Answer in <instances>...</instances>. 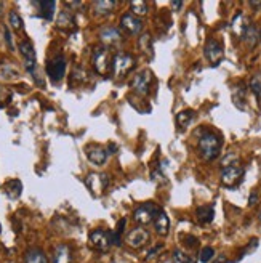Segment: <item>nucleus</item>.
<instances>
[{"mask_svg": "<svg viewBox=\"0 0 261 263\" xmlns=\"http://www.w3.org/2000/svg\"><path fill=\"white\" fill-rule=\"evenodd\" d=\"M72 23H74V19H72V16L69 15V13H61L59 15V18H58V26L59 28H66V26H72Z\"/></svg>", "mask_w": 261, "mask_h": 263, "instance_id": "473e14b6", "label": "nucleus"}, {"mask_svg": "<svg viewBox=\"0 0 261 263\" xmlns=\"http://www.w3.org/2000/svg\"><path fill=\"white\" fill-rule=\"evenodd\" d=\"M171 5H173V8H181V6H183V2H171Z\"/></svg>", "mask_w": 261, "mask_h": 263, "instance_id": "58836bf2", "label": "nucleus"}, {"mask_svg": "<svg viewBox=\"0 0 261 263\" xmlns=\"http://www.w3.org/2000/svg\"><path fill=\"white\" fill-rule=\"evenodd\" d=\"M245 21V18H244V15L242 13H239V15H236V18L232 19V23H231V26H232V31H234L237 36H242V32L245 31V28L249 24L247 23H244Z\"/></svg>", "mask_w": 261, "mask_h": 263, "instance_id": "a878e982", "label": "nucleus"}, {"mask_svg": "<svg viewBox=\"0 0 261 263\" xmlns=\"http://www.w3.org/2000/svg\"><path fill=\"white\" fill-rule=\"evenodd\" d=\"M257 201H258V193H257V191H253V193L250 194L249 206H255V204H257Z\"/></svg>", "mask_w": 261, "mask_h": 263, "instance_id": "e433bc0d", "label": "nucleus"}, {"mask_svg": "<svg viewBox=\"0 0 261 263\" xmlns=\"http://www.w3.org/2000/svg\"><path fill=\"white\" fill-rule=\"evenodd\" d=\"M240 39H242L247 45H250V47L255 45L257 40L260 39V32H258V29H257V26H253V24L247 26L245 31L242 32V36H240Z\"/></svg>", "mask_w": 261, "mask_h": 263, "instance_id": "aec40b11", "label": "nucleus"}, {"mask_svg": "<svg viewBox=\"0 0 261 263\" xmlns=\"http://www.w3.org/2000/svg\"><path fill=\"white\" fill-rule=\"evenodd\" d=\"M85 183H87V186L90 188L92 191H103V190H106L107 188V185H109V177L107 175H104V173H101V175H98V173H90L87 177V180H85Z\"/></svg>", "mask_w": 261, "mask_h": 263, "instance_id": "ddd939ff", "label": "nucleus"}, {"mask_svg": "<svg viewBox=\"0 0 261 263\" xmlns=\"http://www.w3.org/2000/svg\"><path fill=\"white\" fill-rule=\"evenodd\" d=\"M213 263H228V259H226V255H218V259Z\"/></svg>", "mask_w": 261, "mask_h": 263, "instance_id": "4c0bfd02", "label": "nucleus"}, {"mask_svg": "<svg viewBox=\"0 0 261 263\" xmlns=\"http://www.w3.org/2000/svg\"><path fill=\"white\" fill-rule=\"evenodd\" d=\"M151 84H153V72L146 69V71H141L140 74H136L132 82V87L140 95H148L151 90Z\"/></svg>", "mask_w": 261, "mask_h": 263, "instance_id": "6e6552de", "label": "nucleus"}, {"mask_svg": "<svg viewBox=\"0 0 261 263\" xmlns=\"http://www.w3.org/2000/svg\"><path fill=\"white\" fill-rule=\"evenodd\" d=\"M260 40H261V32H260Z\"/></svg>", "mask_w": 261, "mask_h": 263, "instance_id": "79ce46f5", "label": "nucleus"}, {"mask_svg": "<svg viewBox=\"0 0 261 263\" xmlns=\"http://www.w3.org/2000/svg\"><path fill=\"white\" fill-rule=\"evenodd\" d=\"M160 212V209L157 207L154 202H143L138 207L135 209L133 212V218L138 225L141 226H146L149 223H153L156 215Z\"/></svg>", "mask_w": 261, "mask_h": 263, "instance_id": "7ed1b4c3", "label": "nucleus"}, {"mask_svg": "<svg viewBox=\"0 0 261 263\" xmlns=\"http://www.w3.org/2000/svg\"><path fill=\"white\" fill-rule=\"evenodd\" d=\"M24 263H48V259L44 254V251H40V249H31L26 254Z\"/></svg>", "mask_w": 261, "mask_h": 263, "instance_id": "5701e85b", "label": "nucleus"}, {"mask_svg": "<svg viewBox=\"0 0 261 263\" xmlns=\"http://www.w3.org/2000/svg\"><path fill=\"white\" fill-rule=\"evenodd\" d=\"M242 177H244V168L239 165V162L234 165L224 167L221 170V183L228 188L237 186L242 181Z\"/></svg>", "mask_w": 261, "mask_h": 263, "instance_id": "39448f33", "label": "nucleus"}, {"mask_svg": "<svg viewBox=\"0 0 261 263\" xmlns=\"http://www.w3.org/2000/svg\"><path fill=\"white\" fill-rule=\"evenodd\" d=\"M100 37L103 42H106L109 45H112L115 42H119V40L122 39V34L117 28H112V26H107V28L104 29H101L100 32Z\"/></svg>", "mask_w": 261, "mask_h": 263, "instance_id": "f3484780", "label": "nucleus"}, {"mask_svg": "<svg viewBox=\"0 0 261 263\" xmlns=\"http://www.w3.org/2000/svg\"><path fill=\"white\" fill-rule=\"evenodd\" d=\"M153 223H154V228H156V233L159 236H167L168 234V231H170V218L163 210H160L159 213L156 215Z\"/></svg>", "mask_w": 261, "mask_h": 263, "instance_id": "2eb2a0df", "label": "nucleus"}, {"mask_svg": "<svg viewBox=\"0 0 261 263\" xmlns=\"http://www.w3.org/2000/svg\"><path fill=\"white\" fill-rule=\"evenodd\" d=\"M19 52H21V55L24 56L26 69L31 74H34L36 72V50H34L32 44L29 40H23V42L19 44Z\"/></svg>", "mask_w": 261, "mask_h": 263, "instance_id": "9b49d317", "label": "nucleus"}, {"mask_svg": "<svg viewBox=\"0 0 261 263\" xmlns=\"http://www.w3.org/2000/svg\"><path fill=\"white\" fill-rule=\"evenodd\" d=\"M162 251V244H159V246H156V247H153L149 251V254H148V260H151V259H154V257H157V252H160Z\"/></svg>", "mask_w": 261, "mask_h": 263, "instance_id": "c9c22d12", "label": "nucleus"}, {"mask_svg": "<svg viewBox=\"0 0 261 263\" xmlns=\"http://www.w3.org/2000/svg\"><path fill=\"white\" fill-rule=\"evenodd\" d=\"M204 53H205V58L209 59L211 66H218L223 61V56H224L223 45H221V42H218L216 39L207 40V44H205V47H204Z\"/></svg>", "mask_w": 261, "mask_h": 263, "instance_id": "20e7f679", "label": "nucleus"}, {"mask_svg": "<svg viewBox=\"0 0 261 263\" xmlns=\"http://www.w3.org/2000/svg\"><path fill=\"white\" fill-rule=\"evenodd\" d=\"M72 262V251L67 244H59L54 249L53 263H71Z\"/></svg>", "mask_w": 261, "mask_h": 263, "instance_id": "dca6fc26", "label": "nucleus"}, {"mask_svg": "<svg viewBox=\"0 0 261 263\" xmlns=\"http://www.w3.org/2000/svg\"><path fill=\"white\" fill-rule=\"evenodd\" d=\"M135 61H133V56L128 55V53H117V55L114 56V61H112V71L115 76H122V74H127L130 69L133 67Z\"/></svg>", "mask_w": 261, "mask_h": 263, "instance_id": "0eeeda50", "label": "nucleus"}, {"mask_svg": "<svg viewBox=\"0 0 261 263\" xmlns=\"http://www.w3.org/2000/svg\"><path fill=\"white\" fill-rule=\"evenodd\" d=\"M47 74L53 82H59L66 74V59H64V56L59 55L56 58L50 59V61L47 63Z\"/></svg>", "mask_w": 261, "mask_h": 263, "instance_id": "423d86ee", "label": "nucleus"}, {"mask_svg": "<svg viewBox=\"0 0 261 263\" xmlns=\"http://www.w3.org/2000/svg\"><path fill=\"white\" fill-rule=\"evenodd\" d=\"M87 158L95 165H103L107 159V153L101 146H88L87 148Z\"/></svg>", "mask_w": 261, "mask_h": 263, "instance_id": "4468645a", "label": "nucleus"}, {"mask_svg": "<svg viewBox=\"0 0 261 263\" xmlns=\"http://www.w3.org/2000/svg\"><path fill=\"white\" fill-rule=\"evenodd\" d=\"M120 26L122 29L128 32L130 36H138V34L143 31V23L140 18H136L133 13H127L120 18Z\"/></svg>", "mask_w": 261, "mask_h": 263, "instance_id": "9d476101", "label": "nucleus"}, {"mask_svg": "<svg viewBox=\"0 0 261 263\" xmlns=\"http://www.w3.org/2000/svg\"><path fill=\"white\" fill-rule=\"evenodd\" d=\"M184 244L189 247H196L199 244V241H197V238H194V236H184Z\"/></svg>", "mask_w": 261, "mask_h": 263, "instance_id": "f704fd0d", "label": "nucleus"}, {"mask_svg": "<svg viewBox=\"0 0 261 263\" xmlns=\"http://www.w3.org/2000/svg\"><path fill=\"white\" fill-rule=\"evenodd\" d=\"M196 117V112L194 111H181L176 114V124L180 125V129H186V127L192 122V119Z\"/></svg>", "mask_w": 261, "mask_h": 263, "instance_id": "b1692460", "label": "nucleus"}, {"mask_svg": "<svg viewBox=\"0 0 261 263\" xmlns=\"http://www.w3.org/2000/svg\"><path fill=\"white\" fill-rule=\"evenodd\" d=\"M252 6H255V8H261V2H250Z\"/></svg>", "mask_w": 261, "mask_h": 263, "instance_id": "ea45409f", "label": "nucleus"}, {"mask_svg": "<svg viewBox=\"0 0 261 263\" xmlns=\"http://www.w3.org/2000/svg\"><path fill=\"white\" fill-rule=\"evenodd\" d=\"M36 5L39 6V13L40 16L48 19V21H52L53 15H54V8H56V2H52V0H48V2H36Z\"/></svg>", "mask_w": 261, "mask_h": 263, "instance_id": "412c9836", "label": "nucleus"}, {"mask_svg": "<svg viewBox=\"0 0 261 263\" xmlns=\"http://www.w3.org/2000/svg\"><path fill=\"white\" fill-rule=\"evenodd\" d=\"M92 61L95 66V71L98 74L106 76L109 71H112V61L114 58H111V53H109L107 47H96L92 56Z\"/></svg>", "mask_w": 261, "mask_h": 263, "instance_id": "f03ea898", "label": "nucleus"}, {"mask_svg": "<svg viewBox=\"0 0 261 263\" xmlns=\"http://www.w3.org/2000/svg\"><path fill=\"white\" fill-rule=\"evenodd\" d=\"M3 34H5V40L8 44L10 50H15V45H13V39H11V32L8 31V28H3Z\"/></svg>", "mask_w": 261, "mask_h": 263, "instance_id": "72a5a7b5", "label": "nucleus"}, {"mask_svg": "<svg viewBox=\"0 0 261 263\" xmlns=\"http://www.w3.org/2000/svg\"><path fill=\"white\" fill-rule=\"evenodd\" d=\"M3 191L10 199H18L19 196H21L23 183L19 180H8L3 186Z\"/></svg>", "mask_w": 261, "mask_h": 263, "instance_id": "a211bd4d", "label": "nucleus"}, {"mask_svg": "<svg viewBox=\"0 0 261 263\" xmlns=\"http://www.w3.org/2000/svg\"><path fill=\"white\" fill-rule=\"evenodd\" d=\"M125 223H127V220L125 218H122L119 220V223L117 226H115V230L112 233H109V241H111V244L115 246V247H119L122 246V233H123V228H125Z\"/></svg>", "mask_w": 261, "mask_h": 263, "instance_id": "4be33fe9", "label": "nucleus"}, {"mask_svg": "<svg viewBox=\"0 0 261 263\" xmlns=\"http://www.w3.org/2000/svg\"><path fill=\"white\" fill-rule=\"evenodd\" d=\"M90 244L96 249V251H107L109 246H111V241H109V233L104 230H95L90 234Z\"/></svg>", "mask_w": 261, "mask_h": 263, "instance_id": "f8f14e48", "label": "nucleus"}, {"mask_svg": "<svg viewBox=\"0 0 261 263\" xmlns=\"http://www.w3.org/2000/svg\"><path fill=\"white\" fill-rule=\"evenodd\" d=\"M130 6H132L133 15L143 16L148 13V5H146V2H143V0H133V2H130Z\"/></svg>", "mask_w": 261, "mask_h": 263, "instance_id": "bb28decb", "label": "nucleus"}, {"mask_svg": "<svg viewBox=\"0 0 261 263\" xmlns=\"http://www.w3.org/2000/svg\"><path fill=\"white\" fill-rule=\"evenodd\" d=\"M250 89L258 97V100L261 101V72H258V74L253 76L252 82H250Z\"/></svg>", "mask_w": 261, "mask_h": 263, "instance_id": "c85d7f7f", "label": "nucleus"}, {"mask_svg": "<svg viewBox=\"0 0 261 263\" xmlns=\"http://www.w3.org/2000/svg\"><path fill=\"white\" fill-rule=\"evenodd\" d=\"M196 215L201 223L207 225V223H210V221H213V218H215V209H213V206H201L196 210Z\"/></svg>", "mask_w": 261, "mask_h": 263, "instance_id": "6ab92c4d", "label": "nucleus"}, {"mask_svg": "<svg viewBox=\"0 0 261 263\" xmlns=\"http://www.w3.org/2000/svg\"><path fill=\"white\" fill-rule=\"evenodd\" d=\"M115 6V2H109V0H100V2H95V11L98 15H107L111 13L112 8Z\"/></svg>", "mask_w": 261, "mask_h": 263, "instance_id": "393cba45", "label": "nucleus"}, {"mask_svg": "<svg viewBox=\"0 0 261 263\" xmlns=\"http://www.w3.org/2000/svg\"><path fill=\"white\" fill-rule=\"evenodd\" d=\"M149 242V231L146 228H133L132 231L127 234V244L133 249H141Z\"/></svg>", "mask_w": 261, "mask_h": 263, "instance_id": "1a4fd4ad", "label": "nucleus"}, {"mask_svg": "<svg viewBox=\"0 0 261 263\" xmlns=\"http://www.w3.org/2000/svg\"><path fill=\"white\" fill-rule=\"evenodd\" d=\"M258 218H260V223H261V210H260V215H258Z\"/></svg>", "mask_w": 261, "mask_h": 263, "instance_id": "a19ab883", "label": "nucleus"}, {"mask_svg": "<svg viewBox=\"0 0 261 263\" xmlns=\"http://www.w3.org/2000/svg\"><path fill=\"white\" fill-rule=\"evenodd\" d=\"M173 263H196V260L191 257V255H188V254H184L183 251H173Z\"/></svg>", "mask_w": 261, "mask_h": 263, "instance_id": "cd10ccee", "label": "nucleus"}, {"mask_svg": "<svg viewBox=\"0 0 261 263\" xmlns=\"http://www.w3.org/2000/svg\"><path fill=\"white\" fill-rule=\"evenodd\" d=\"M140 47L143 49V52H146L148 55L153 56V45H151V37L149 34H143L140 37Z\"/></svg>", "mask_w": 261, "mask_h": 263, "instance_id": "7c9ffc66", "label": "nucleus"}, {"mask_svg": "<svg viewBox=\"0 0 261 263\" xmlns=\"http://www.w3.org/2000/svg\"><path fill=\"white\" fill-rule=\"evenodd\" d=\"M213 255H215V251H213V247H204L202 251H201V255H199V259H201L202 263H209L211 259H213Z\"/></svg>", "mask_w": 261, "mask_h": 263, "instance_id": "2f4dec72", "label": "nucleus"}, {"mask_svg": "<svg viewBox=\"0 0 261 263\" xmlns=\"http://www.w3.org/2000/svg\"><path fill=\"white\" fill-rule=\"evenodd\" d=\"M221 138L213 132H205L199 140V153L205 160H215L221 151Z\"/></svg>", "mask_w": 261, "mask_h": 263, "instance_id": "f257e3e1", "label": "nucleus"}, {"mask_svg": "<svg viewBox=\"0 0 261 263\" xmlns=\"http://www.w3.org/2000/svg\"><path fill=\"white\" fill-rule=\"evenodd\" d=\"M10 24H11V28L15 29V31H21L23 29V18L18 15V13L13 10L10 11Z\"/></svg>", "mask_w": 261, "mask_h": 263, "instance_id": "c756f323", "label": "nucleus"}]
</instances>
